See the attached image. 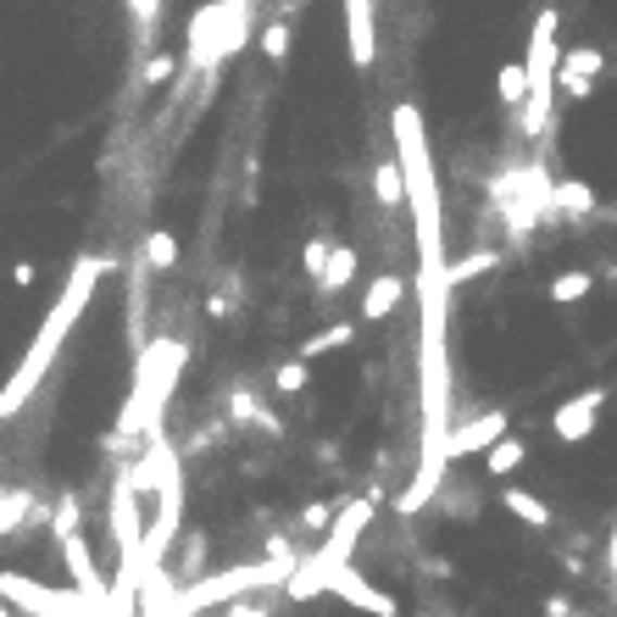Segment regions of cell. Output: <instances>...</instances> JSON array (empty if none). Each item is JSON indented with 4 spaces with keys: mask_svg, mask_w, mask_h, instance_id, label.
<instances>
[{
    "mask_svg": "<svg viewBox=\"0 0 617 617\" xmlns=\"http://www.w3.org/2000/svg\"><path fill=\"white\" fill-rule=\"evenodd\" d=\"M345 34H351V62L356 67H373V56H378L373 0H345Z\"/></svg>",
    "mask_w": 617,
    "mask_h": 617,
    "instance_id": "obj_9",
    "label": "cell"
},
{
    "mask_svg": "<svg viewBox=\"0 0 617 617\" xmlns=\"http://www.w3.org/2000/svg\"><path fill=\"white\" fill-rule=\"evenodd\" d=\"M501 506L517 517V524H529V529H551V506H545L540 495H529V490H506V495H501Z\"/></svg>",
    "mask_w": 617,
    "mask_h": 617,
    "instance_id": "obj_13",
    "label": "cell"
},
{
    "mask_svg": "<svg viewBox=\"0 0 617 617\" xmlns=\"http://www.w3.org/2000/svg\"><path fill=\"white\" fill-rule=\"evenodd\" d=\"M156 17H162V0H134V23H139V45L156 39Z\"/></svg>",
    "mask_w": 617,
    "mask_h": 617,
    "instance_id": "obj_23",
    "label": "cell"
},
{
    "mask_svg": "<svg viewBox=\"0 0 617 617\" xmlns=\"http://www.w3.org/2000/svg\"><path fill=\"white\" fill-rule=\"evenodd\" d=\"M351 278H356V251H351V245H335V251H328V267H323V278H317V290H323L317 301L340 295Z\"/></svg>",
    "mask_w": 617,
    "mask_h": 617,
    "instance_id": "obj_12",
    "label": "cell"
},
{
    "mask_svg": "<svg viewBox=\"0 0 617 617\" xmlns=\"http://www.w3.org/2000/svg\"><path fill=\"white\" fill-rule=\"evenodd\" d=\"M545 617H574V601H562V595H551V601H545Z\"/></svg>",
    "mask_w": 617,
    "mask_h": 617,
    "instance_id": "obj_29",
    "label": "cell"
},
{
    "mask_svg": "<svg viewBox=\"0 0 617 617\" xmlns=\"http://www.w3.org/2000/svg\"><path fill=\"white\" fill-rule=\"evenodd\" d=\"M328 524H335V512H328L323 501H317V506H306V529H312V534H328Z\"/></svg>",
    "mask_w": 617,
    "mask_h": 617,
    "instance_id": "obj_26",
    "label": "cell"
},
{
    "mask_svg": "<svg viewBox=\"0 0 617 617\" xmlns=\"http://www.w3.org/2000/svg\"><path fill=\"white\" fill-rule=\"evenodd\" d=\"M556 12L545 7L529 28V56H524V73H529V101H524V134L545 139L551 134V101H556Z\"/></svg>",
    "mask_w": 617,
    "mask_h": 617,
    "instance_id": "obj_3",
    "label": "cell"
},
{
    "mask_svg": "<svg viewBox=\"0 0 617 617\" xmlns=\"http://www.w3.org/2000/svg\"><path fill=\"white\" fill-rule=\"evenodd\" d=\"M323 595H340L345 606H356V612H367V617H401V601H395V595H385V590H373L351 562L340 567L335 579H328V590H323Z\"/></svg>",
    "mask_w": 617,
    "mask_h": 617,
    "instance_id": "obj_5",
    "label": "cell"
},
{
    "mask_svg": "<svg viewBox=\"0 0 617 617\" xmlns=\"http://www.w3.org/2000/svg\"><path fill=\"white\" fill-rule=\"evenodd\" d=\"M306 378H312L306 362H284V367L273 373V390H278V395H301V390H306Z\"/></svg>",
    "mask_w": 617,
    "mask_h": 617,
    "instance_id": "obj_21",
    "label": "cell"
},
{
    "mask_svg": "<svg viewBox=\"0 0 617 617\" xmlns=\"http://www.w3.org/2000/svg\"><path fill=\"white\" fill-rule=\"evenodd\" d=\"M590 284H595L590 273H556V278H551V301H556V306H579V301L590 295Z\"/></svg>",
    "mask_w": 617,
    "mask_h": 617,
    "instance_id": "obj_18",
    "label": "cell"
},
{
    "mask_svg": "<svg viewBox=\"0 0 617 617\" xmlns=\"http://www.w3.org/2000/svg\"><path fill=\"white\" fill-rule=\"evenodd\" d=\"M501 256L495 251H473V256H462V262H445V290H462L467 278H479V273H490Z\"/></svg>",
    "mask_w": 617,
    "mask_h": 617,
    "instance_id": "obj_16",
    "label": "cell"
},
{
    "mask_svg": "<svg viewBox=\"0 0 617 617\" xmlns=\"http://www.w3.org/2000/svg\"><path fill=\"white\" fill-rule=\"evenodd\" d=\"M367 524H373V495L340 506V517L328 524L323 545L290 567V579H284V595H290V601H317V595L328 590V579H335L340 567H345V556L356 551V540L367 534Z\"/></svg>",
    "mask_w": 617,
    "mask_h": 617,
    "instance_id": "obj_2",
    "label": "cell"
},
{
    "mask_svg": "<svg viewBox=\"0 0 617 617\" xmlns=\"http://www.w3.org/2000/svg\"><path fill=\"white\" fill-rule=\"evenodd\" d=\"M356 340V323H335V328H323V335H312V340H301V356L295 362H317V356H328V351H340V345H351Z\"/></svg>",
    "mask_w": 617,
    "mask_h": 617,
    "instance_id": "obj_14",
    "label": "cell"
},
{
    "mask_svg": "<svg viewBox=\"0 0 617 617\" xmlns=\"http://www.w3.org/2000/svg\"><path fill=\"white\" fill-rule=\"evenodd\" d=\"M373 196H378V206H401L406 201V184H401V167L395 162H378L373 167Z\"/></svg>",
    "mask_w": 617,
    "mask_h": 617,
    "instance_id": "obj_17",
    "label": "cell"
},
{
    "mask_svg": "<svg viewBox=\"0 0 617 617\" xmlns=\"http://www.w3.org/2000/svg\"><path fill=\"white\" fill-rule=\"evenodd\" d=\"M228 312H234V295H223V290H217V295L206 301V317H228Z\"/></svg>",
    "mask_w": 617,
    "mask_h": 617,
    "instance_id": "obj_28",
    "label": "cell"
},
{
    "mask_svg": "<svg viewBox=\"0 0 617 617\" xmlns=\"http://www.w3.org/2000/svg\"><path fill=\"white\" fill-rule=\"evenodd\" d=\"M106 273H112V256H78V262H73V273H67V284H62L56 306L45 312V323H39V335H34L28 356H23V362H17V373L7 378V390H0V423H12V417L34 401V390L45 385L51 362L62 356V340L73 335L78 312L95 301V284H101Z\"/></svg>",
    "mask_w": 617,
    "mask_h": 617,
    "instance_id": "obj_1",
    "label": "cell"
},
{
    "mask_svg": "<svg viewBox=\"0 0 617 617\" xmlns=\"http://www.w3.org/2000/svg\"><path fill=\"white\" fill-rule=\"evenodd\" d=\"M501 440H506V412H484V417H473V423H462V429L445 435V462L473 456V451H490Z\"/></svg>",
    "mask_w": 617,
    "mask_h": 617,
    "instance_id": "obj_6",
    "label": "cell"
},
{
    "mask_svg": "<svg viewBox=\"0 0 617 617\" xmlns=\"http://www.w3.org/2000/svg\"><path fill=\"white\" fill-rule=\"evenodd\" d=\"M28 524H51V506H39V495L23 484H0V540L23 534Z\"/></svg>",
    "mask_w": 617,
    "mask_h": 617,
    "instance_id": "obj_8",
    "label": "cell"
},
{
    "mask_svg": "<svg viewBox=\"0 0 617 617\" xmlns=\"http://www.w3.org/2000/svg\"><path fill=\"white\" fill-rule=\"evenodd\" d=\"M173 73H178V62H173V56H151V62H146V84H167Z\"/></svg>",
    "mask_w": 617,
    "mask_h": 617,
    "instance_id": "obj_25",
    "label": "cell"
},
{
    "mask_svg": "<svg viewBox=\"0 0 617 617\" xmlns=\"http://www.w3.org/2000/svg\"><path fill=\"white\" fill-rule=\"evenodd\" d=\"M262 56H267V62H284V56H290V23H284V17L262 28Z\"/></svg>",
    "mask_w": 617,
    "mask_h": 617,
    "instance_id": "obj_22",
    "label": "cell"
},
{
    "mask_svg": "<svg viewBox=\"0 0 617 617\" xmlns=\"http://www.w3.org/2000/svg\"><path fill=\"white\" fill-rule=\"evenodd\" d=\"M606 562H612V579H617V524H612V540H606Z\"/></svg>",
    "mask_w": 617,
    "mask_h": 617,
    "instance_id": "obj_30",
    "label": "cell"
},
{
    "mask_svg": "<svg viewBox=\"0 0 617 617\" xmlns=\"http://www.w3.org/2000/svg\"><path fill=\"white\" fill-rule=\"evenodd\" d=\"M34 278H39V267H34V262H17V267H12V284H17V290H28Z\"/></svg>",
    "mask_w": 617,
    "mask_h": 617,
    "instance_id": "obj_27",
    "label": "cell"
},
{
    "mask_svg": "<svg viewBox=\"0 0 617 617\" xmlns=\"http://www.w3.org/2000/svg\"><path fill=\"white\" fill-rule=\"evenodd\" d=\"M328 251H335V245H323V240H306V251H301V267H306L312 278H323V267H328Z\"/></svg>",
    "mask_w": 617,
    "mask_h": 617,
    "instance_id": "obj_24",
    "label": "cell"
},
{
    "mask_svg": "<svg viewBox=\"0 0 617 617\" xmlns=\"http://www.w3.org/2000/svg\"><path fill=\"white\" fill-rule=\"evenodd\" d=\"M495 89H501V101H506V106L529 101V73H524V62H506V67L495 73Z\"/></svg>",
    "mask_w": 617,
    "mask_h": 617,
    "instance_id": "obj_20",
    "label": "cell"
},
{
    "mask_svg": "<svg viewBox=\"0 0 617 617\" xmlns=\"http://www.w3.org/2000/svg\"><path fill=\"white\" fill-rule=\"evenodd\" d=\"M517 467H524V440H517V435H506L501 445L484 451V473H490V479H506V473H517Z\"/></svg>",
    "mask_w": 617,
    "mask_h": 617,
    "instance_id": "obj_15",
    "label": "cell"
},
{
    "mask_svg": "<svg viewBox=\"0 0 617 617\" xmlns=\"http://www.w3.org/2000/svg\"><path fill=\"white\" fill-rule=\"evenodd\" d=\"M601 67H606V51H595V45H574V51H562V62H556V89L574 95V101H584Z\"/></svg>",
    "mask_w": 617,
    "mask_h": 617,
    "instance_id": "obj_7",
    "label": "cell"
},
{
    "mask_svg": "<svg viewBox=\"0 0 617 617\" xmlns=\"http://www.w3.org/2000/svg\"><path fill=\"white\" fill-rule=\"evenodd\" d=\"M551 212H556V217H590V212H595V189H590L584 178L556 184V189H551Z\"/></svg>",
    "mask_w": 617,
    "mask_h": 617,
    "instance_id": "obj_11",
    "label": "cell"
},
{
    "mask_svg": "<svg viewBox=\"0 0 617 617\" xmlns=\"http://www.w3.org/2000/svg\"><path fill=\"white\" fill-rule=\"evenodd\" d=\"M139 256H146V267H151V273H167V267L178 262V240H173L167 228H156L151 240H146V251H139Z\"/></svg>",
    "mask_w": 617,
    "mask_h": 617,
    "instance_id": "obj_19",
    "label": "cell"
},
{
    "mask_svg": "<svg viewBox=\"0 0 617 617\" xmlns=\"http://www.w3.org/2000/svg\"><path fill=\"white\" fill-rule=\"evenodd\" d=\"M601 406H606V385H590L584 395L562 401V406H556V417H551L556 440H562V445H579V440H590V435H595V417H601Z\"/></svg>",
    "mask_w": 617,
    "mask_h": 617,
    "instance_id": "obj_4",
    "label": "cell"
},
{
    "mask_svg": "<svg viewBox=\"0 0 617 617\" xmlns=\"http://www.w3.org/2000/svg\"><path fill=\"white\" fill-rule=\"evenodd\" d=\"M401 301H406V284H401L395 273L373 278V284H367V295H362V323H385Z\"/></svg>",
    "mask_w": 617,
    "mask_h": 617,
    "instance_id": "obj_10",
    "label": "cell"
}]
</instances>
